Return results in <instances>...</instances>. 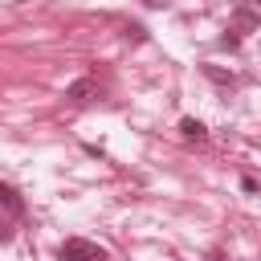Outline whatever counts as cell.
<instances>
[{
	"mask_svg": "<svg viewBox=\"0 0 261 261\" xmlns=\"http://www.w3.org/2000/svg\"><path fill=\"white\" fill-rule=\"evenodd\" d=\"M57 257L61 261H106V249L94 245V241H86V237H69V241H61Z\"/></svg>",
	"mask_w": 261,
	"mask_h": 261,
	"instance_id": "1",
	"label": "cell"
},
{
	"mask_svg": "<svg viewBox=\"0 0 261 261\" xmlns=\"http://www.w3.org/2000/svg\"><path fill=\"white\" fill-rule=\"evenodd\" d=\"M0 208H8L12 216H24V200H20V192L8 188V184H0Z\"/></svg>",
	"mask_w": 261,
	"mask_h": 261,
	"instance_id": "2",
	"label": "cell"
},
{
	"mask_svg": "<svg viewBox=\"0 0 261 261\" xmlns=\"http://www.w3.org/2000/svg\"><path fill=\"white\" fill-rule=\"evenodd\" d=\"M94 90H98V86H94V77H77L73 86H65V98H69V102H86Z\"/></svg>",
	"mask_w": 261,
	"mask_h": 261,
	"instance_id": "3",
	"label": "cell"
},
{
	"mask_svg": "<svg viewBox=\"0 0 261 261\" xmlns=\"http://www.w3.org/2000/svg\"><path fill=\"white\" fill-rule=\"evenodd\" d=\"M179 130H184V139H196V143H204V139H208V130H204V122H200V118H179Z\"/></svg>",
	"mask_w": 261,
	"mask_h": 261,
	"instance_id": "4",
	"label": "cell"
},
{
	"mask_svg": "<svg viewBox=\"0 0 261 261\" xmlns=\"http://www.w3.org/2000/svg\"><path fill=\"white\" fill-rule=\"evenodd\" d=\"M257 20H261V16H257L253 4H241V8H237V24H241V29H253Z\"/></svg>",
	"mask_w": 261,
	"mask_h": 261,
	"instance_id": "5",
	"label": "cell"
},
{
	"mask_svg": "<svg viewBox=\"0 0 261 261\" xmlns=\"http://www.w3.org/2000/svg\"><path fill=\"white\" fill-rule=\"evenodd\" d=\"M204 73H208V77H212L216 86H232V82H237L232 73H224V69H216V65H204Z\"/></svg>",
	"mask_w": 261,
	"mask_h": 261,
	"instance_id": "6",
	"label": "cell"
},
{
	"mask_svg": "<svg viewBox=\"0 0 261 261\" xmlns=\"http://www.w3.org/2000/svg\"><path fill=\"white\" fill-rule=\"evenodd\" d=\"M220 45H224V49H237V45H241V37H237V29H232V33H224V37H220Z\"/></svg>",
	"mask_w": 261,
	"mask_h": 261,
	"instance_id": "7",
	"label": "cell"
}]
</instances>
